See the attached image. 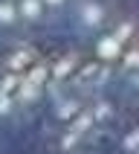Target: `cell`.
Segmentation results:
<instances>
[{"label": "cell", "mask_w": 139, "mask_h": 154, "mask_svg": "<svg viewBox=\"0 0 139 154\" xmlns=\"http://www.w3.org/2000/svg\"><path fill=\"white\" fill-rule=\"evenodd\" d=\"M0 154H139V0H0Z\"/></svg>", "instance_id": "1"}]
</instances>
